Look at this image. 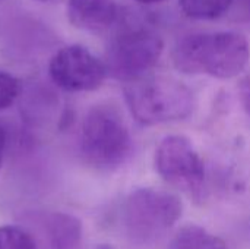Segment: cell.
<instances>
[{
	"label": "cell",
	"mask_w": 250,
	"mask_h": 249,
	"mask_svg": "<svg viewBox=\"0 0 250 249\" xmlns=\"http://www.w3.org/2000/svg\"><path fill=\"white\" fill-rule=\"evenodd\" d=\"M48 75L59 88L69 92L94 91L108 76L105 63L79 44L57 50L50 59Z\"/></svg>",
	"instance_id": "obj_7"
},
{
	"label": "cell",
	"mask_w": 250,
	"mask_h": 249,
	"mask_svg": "<svg viewBox=\"0 0 250 249\" xmlns=\"http://www.w3.org/2000/svg\"><path fill=\"white\" fill-rule=\"evenodd\" d=\"M182 10L193 19L208 21L223 16L233 0H179Z\"/></svg>",
	"instance_id": "obj_11"
},
{
	"label": "cell",
	"mask_w": 250,
	"mask_h": 249,
	"mask_svg": "<svg viewBox=\"0 0 250 249\" xmlns=\"http://www.w3.org/2000/svg\"><path fill=\"white\" fill-rule=\"evenodd\" d=\"M168 249H229V245L198 225H186L173 235Z\"/></svg>",
	"instance_id": "obj_10"
},
{
	"label": "cell",
	"mask_w": 250,
	"mask_h": 249,
	"mask_svg": "<svg viewBox=\"0 0 250 249\" xmlns=\"http://www.w3.org/2000/svg\"><path fill=\"white\" fill-rule=\"evenodd\" d=\"M155 170L171 186L198 197L205 185V166L192 141L183 135H168L155 150Z\"/></svg>",
	"instance_id": "obj_6"
},
{
	"label": "cell",
	"mask_w": 250,
	"mask_h": 249,
	"mask_svg": "<svg viewBox=\"0 0 250 249\" xmlns=\"http://www.w3.org/2000/svg\"><path fill=\"white\" fill-rule=\"evenodd\" d=\"M38 1H51V0H38Z\"/></svg>",
	"instance_id": "obj_17"
},
{
	"label": "cell",
	"mask_w": 250,
	"mask_h": 249,
	"mask_svg": "<svg viewBox=\"0 0 250 249\" xmlns=\"http://www.w3.org/2000/svg\"><path fill=\"white\" fill-rule=\"evenodd\" d=\"M45 249H79L83 229L78 217L59 211H37L25 217Z\"/></svg>",
	"instance_id": "obj_8"
},
{
	"label": "cell",
	"mask_w": 250,
	"mask_h": 249,
	"mask_svg": "<svg viewBox=\"0 0 250 249\" xmlns=\"http://www.w3.org/2000/svg\"><path fill=\"white\" fill-rule=\"evenodd\" d=\"M249 43L234 31L195 32L177 40L171 59L174 68L188 75H209L230 79L240 75L249 62Z\"/></svg>",
	"instance_id": "obj_1"
},
{
	"label": "cell",
	"mask_w": 250,
	"mask_h": 249,
	"mask_svg": "<svg viewBox=\"0 0 250 249\" xmlns=\"http://www.w3.org/2000/svg\"><path fill=\"white\" fill-rule=\"evenodd\" d=\"M6 148H7V129H6L4 125L0 122V169H1V166H3Z\"/></svg>",
	"instance_id": "obj_15"
},
{
	"label": "cell",
	"mask_w": 250,
	"mask_h": 249,
	"mask_svg": "<svg viewBox=\"0 0 250 249\" xmlns=\"http://www.w3.org/2000/svg\"><path fill=\"white\" fill-rule=\"evenodd\" d=\"M133 141L122 114L111 106L88 110L79 134V153L86 164L98 170H116L132 156Z\"/></svg>",
	"instance_id": "obj_3"
},
{
	"label": "cell",
	"mask_w": 250,
	"mask_h": 249,
	"mask_svg": "<svg viewBox=\"0 0 250 249\" xmlns=\"http://www.w3.org/2000/svg\"><path fill=\"white\" fill-rule=\"evenodd\" d=\"M239 95H240V103H242L243 109L250 116V73L240 81Z\"/></svg>",
	"instance_id": "obj_14"
},
{
	"label": "cell",
	"mask_w": 250,
	"mask_h": 249,
	"mask_svg": "<svg viewBox=\"0 0 250 249\" xmlns=\"http://www.w3.org/2000/svg\"><path fill=\"white\" fill-rule=\"evenodd\" d=\"M21 92V82L10 73L0 70V112L9 109Z\"/></svg>",
	"instance_id": "obj_13"
},
{
	"label": "cell",
	"mask_w": 250,
	"mask_h": 249,
	"mask_svg": "<svg viewBox=\"0 0 250 249\" xmlns=\"http://www.w3.org/2000/svg\"><path fill=\"white\" fill-rule=\"evenodd\" d=\"M0 249H41L35 236L19 227L4 225L0 226Z\"/></svg>",
	"instance_id": "obj_12"
},
{
	"label": "cell",
	"mask_w": 250,
	"mask_h": 249,
	"mask_svg": "<svg viewBox=\"0 0 250 249\" xmlns=\"http://www.w3.org/2000/svg\"><path fill=\"white\" fill-rule=\"evenodd\" d=\"M123 91L132 116L144 126L183 120L195 107L192 90L171 76L148 73L126 82Z\"/></svg>",
	"instance_id": "obj_2"
},
{
	"label": "cell",
	"mask_w": 250,
	"mask_h": 249,
	"mask_svg": "<svg viewBox=\"0 0 250 249\" xmlns=\"http://www.w3.org/2000/svg\"><path fill=\"white\" fill-rule=\"evenodd\" d=\"M138 3H142V4H154V3H160V1H164V0H135Z\"/></svg>",
	"instance_id": "obj_16"
},
{
	"label": "cell",
	"mask_w": 250,
	"mask_h": 249,
	"mask_svg": "<svg viewBox=\"0 0 250 249\" xmlns=\"http://www.w3.org/2000/svg\"><path fill=\"white\" fill-rule=\"evenodd\" d=\"M182 201L163 189H135L123 205V225L129 238L151 244L163 238L182 217Z\"/></svg>",
	"instance_id": "obj_5"
},
{
	"label": "cell",
	"mask_w": 250,
	"mask_h": 249,
	"mask_svg": "<svg viewBox=\"0 0 250 249\" xmlns=\"http://www.w3.org/2000/svg\"><path fill=\"white\" fill-rule=\"evenodd\" d=\"M163 50V38L155 29L142 23L123 22L105 53L107 73L123 84L142 78L155 68Z\"/></svg>",
	"instance_id": "obj_4"
},
{
	"label": "cell",
	"mask_w": 250,
	"mask_h": 249,
	"mask_svg": "<svg viewBox=\"0 0 250 249\" xmlns=\"http://www.w3.org/2000/svg\"><path fill=\"white\" fill-rule=\"evenodd\" d=\"M67 19L78 29L103 32L116 25L119 7L114 0H69Z\"/></svg>",
	"instance_id": "obj_9"
}]
</instances>
